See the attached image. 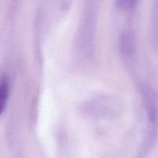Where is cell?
Returning a JSON list of instances; mask_svg holds the SVG:
<instances>
[{"instance_id": "obj_2", "label": "cell", "mask_w": 158, "mask_h": 158, "mask_svg": "<svg viewBox=\"0 0 158 158\" xmlns=\"http://www.w3.org/2000/svg\"><path fill=\"white\" fill-rule=\"evenodd\" d=\"M135 2H132V1H120L117 2V4L118 5L119 7L120 8H126V9H129V8L133 7L134 5L135 4Z\"/></svg>"}, {"instance_id": "obj_1", "label": "cell", "mask_w": 158, "mask_h": 158, "mask_svg": "<svg viewBox=\"0 0 158 158\" xmlns=\"http://www.w3.org/2000/svg\"><path fill=\"white\" fill-rule=\"evenodd\" d=\"M9 92H10V87L7 79H1L0 80V115L3 113L7 104Z\"/></svg>"}]
</instances>
